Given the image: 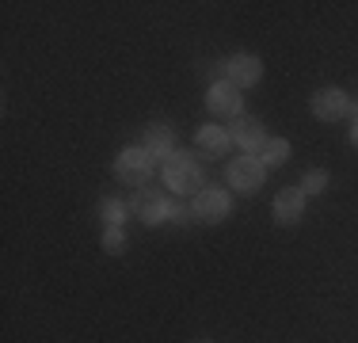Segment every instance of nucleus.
<instances>
[{"mask_svg":"<svg viewBox=\"0 0 358 343\" xmlns=\"http://www.w3.org/2000/svg\"><path fill=\"white\" fill-rule=\"evenodd\" d=\"M164 183L172 187L176 195H187V191L199 195L202 191V168H199V160H194L191 153H172V157L164 160Z\"/></svg>","mask_w":358,"mask_h":343,"instance_id":"1","label":"nucleus"},{"mask_svg":"<svg viewBox=\"0 0 358 343\" xmlns=\"http://www.w3.org/2000/svg\"><path fill=\"white\" fill-rule=\"evenodd\" d=\"M115 168H118V179L130 183V187H145L149 176H152V160H149L145 149H126L122 157L115 160Z\"/></svg>","mask_w":358,"mask_h":343,"instance_id":"2","label":"nucleus"},{"mask_svg":"<svg viewBox=\"0 0 358 343\" xmlns=\"http://www.w3.org/2000/svg\"><path fill=\"white\" fill-rule=\"evenodd\" d=\"M225 214H229V195L221 187H206V191L194 195V202H191L194 221H221Z\"/></svg>","mask_w":358,"mask_h":343,"instance_id":"3","label":"nucleus"},{"mask_svg":"<svg viewBox=\"0 0 358 343\" xmlns=\"http://www.w3.org/2000/svg\"><path fill=\"white\" fill-rule=\"evenodd\" d=\"M347 111H351V99H347L339 88H320L317 96H313V115L324 118V122H336V118H343Z\"/></svg>","mask_w":358,"mask_h":343,"instance_id":"4","label":"nucleus"},{"mask_svg":"<svg viewBox=\"0 0 358 343\" xmlns=\"http://www.w3.org/2000/svg\"><path fill=\"white\" fill-rule=\"evenodd\" d=\"M229 183L236 187V191H255V187L263 183V164L255 157H241L229 164Z\"/></svg>","mask_w":358,"mask_h":343,"instance_id":"5","label":"nucleus"},{"mask_svg":"<svg viewBox=\"0 0 358 343\" xmlns=\"http://www.w3.org/2000/svg\"><path fill=\"white\" fill-rule=\"evenodd\" d=\"M206 99H210V111H214V115H236L241 118V88H236L233 80H217Z\"/></svg>","mask_w":358,"mask_h":343,"instance_id":"6","label":"nucleus"},{"mask_svg":"<svg viewBox=\"0 0 358 343\" xmlns=\"http://www.w3.org/2000/svg\"><path fill=\"white\" fill-rule=\"evenodd\" d=\"M259 73H263V65H259V57H252V54H236V57H229V62H225V76L236 84V88L255 84V80H259Z\"/></svg>","mask_w":358,"mask_h":343,"instance_id":"7","label":"nucleus"},{"mask_svg":"<svg viewBox=\"0 0 358 343\" xmlns=\"http://www.w3.org/2000/svg\"><path fill=\"white\" fill-rule=\"evenodd\" d=\"M134 214H138L141 221H149V225H160V221L168 218V202L160 199L157 191H149V187H145V191H138L134 195Z\"/></svg>","mask_w":358,"mask_h":343,"instance_id":"8","label":"nucleus"},{"mask_svg":"<svg viewBox=\"0 0 358 343\" xmlns=\"http://www.w3.org/2000/svg\"><path fill=\"white\" fill-rule=\"evenodd\" d=\"M301 214H305V191H301V187H286V191H278L275 218L282 221V225H294Z\"/></svg>","mask_w":358,"mask_h":343,"instance_id":"9","label":"nucleus"},{"mask_svg":"<svg viewBox=\"0 0 358 343\" xmlns=\"http://www.w3.org/2000/svg\"><path fill=\"white\" fill-rule=\"evenodd\" d=\"M229 137H233L241 149H263V145H267V134H263L259 118H236L233 130H229Z\"/></svg>","mask_w":358,"mask_h":343,"instance_id":"10","label":"nucleus"},{"mask_svg":"<svg viewBox=\"0 0 358 343\" xmlns=\"http://www.w3.org/2000/svg\"><path fill=\"white\" fill-rule=\"evenodd\" d=\"M149 157H172V130L168 126H149V130L141 134V145Z\"/></svg>","mask_w":358,"mask_h":343,"instance_id":"11","label":"nucleus"},{"mask_svg":"<svg viewBox=\"0 0 358 343\" xmlns=\"http://www.w3.org/2000/svg\"><path fill=\"white\" fill-rule=\"evenodd\" d=\"M229 141H233L229 130H221V126H214V122H206L199 130V149L206 153V157H221V153L229 149Z\"/></svg>","mask_w":358,"mask_h":343,"instance_id":"12","label":"nucleus"},{"mask_svg":"<svg viewBox=\"0 0 358 343\" xmlns=\"http://www.w3.org/2000/svg\"><path fill=\"white\" fill-rule=\"evenodd\" d=\"M286 157H289V141H282V137H271L259 149V164H267V168H278Z\"/></svg>","mask_w":358,"mask_h":343,"instance_id":"13","label":"nucleus"},{"mask_svg":"<svg viewBox=\"0 0 358 343\" xmlns=\"http://www.w3.org/2000/svg\"><path fill=\"white\" fill-rule=\"evenodd\" d=\"M99 214H103V221H107L110 229H118V225H122V218H126V206L115 202V199H107L103 206H99Z\"/></svg>","mask_w":358,"mask_h":343,"instance_id":"14","label":"nucleus"},{"mask_svg":"<svg viewBox=\"0 0 358 343\" xmlns=\"http://www.w3.org/2000/svg\"><path fill=\"white\" fill-rule=\"evenodd\" d=\"M328 187V172H320V168H313L309 176H305V183H301V191L305 195H317V191H324Z\"/></svg>","mask_w":358,"mask_h":343,"instance_id":"15","label":"nucleus"},{"mask_svg":"<svg viewBox=\"0 0 358 343\" xmlns=\"http://www.w3.org/2000/svg\"><path fill=\"white\" fill-rule=\"evenodd\" d=\"M103 248H107V252H122V248H126V237H122V229H107V237H103Z\"/></svg>","mask_w":358,"mask_h":343,"instance_id":"16","label":"nucleus"},{"mask_svg":"<svg viewBox=\"0 0 358 343\" xmlns=\"http://www.w3.org/2000/svg\"><path fill=\"white\" fill-rule=\"evenodd\" d=\"M187 214H191V210H187V206H179V202L168 206V218H172V221H187Z\"/></svg>","mask_w":358,"mask_h":343,"instance_id":"17","label":"nucleus"},{"mask_svg":"<svg viewBox=\"0 0 358 343\" xmlns=\"http://www.w3.org/2000/svg\"><path fill=\"white\" fill-rule=\"evenodd\" d=\"M351 141H355V149H358V118H355V126H351Z\"/></svg>","mask_w":358,"mask_h":343,"instance_id":"18","label":"nucleus"},{"mask_svg":"<svg viewBox=\"0 0 358 343\" xmlns=\"http://www.w3.org/2000/svg\"><path fill=\"white\" fill-rule=\"evenodd\" d=\"M202 343H210V340H202Z\"/></svg>","mask_w":358,"mask_h":343,"instance_id":"19","label":"nucleus"}]
</instances>
